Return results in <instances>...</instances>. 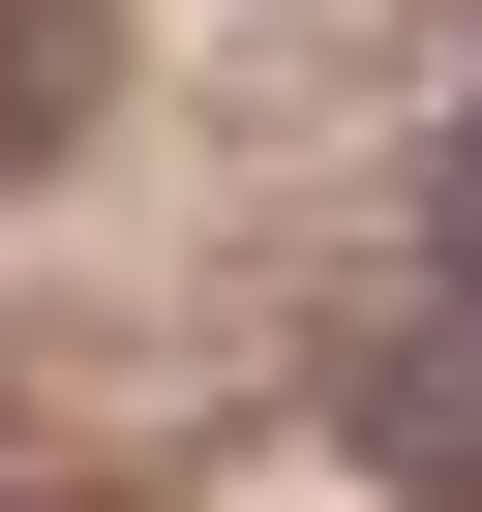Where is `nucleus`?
<instances>
[{"instance_id":"1","label":"nucleus","mask_w":482,"mask_h":512,"mask_svg":"<svg viewBox=\"0 0 482 512\" xmlns=\"http://www.w3.org/2000/svg\"><path fill=\"white\" fill-rule=\"evenodd\" d=\"M422 272H452V302H482V121H452V181H422Z\"/></svg>"}]
</instances>
